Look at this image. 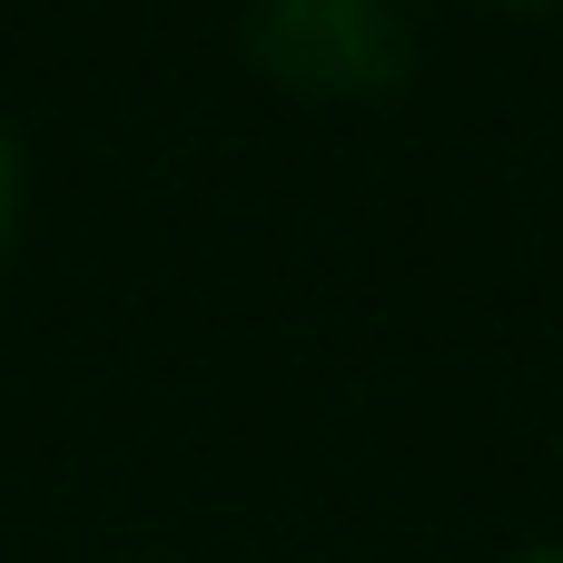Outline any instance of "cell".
I'll return each instance as SVG.
<instances>
[{
	"label": "cell",
	"instance_id": "cell-1",
	"mask_svg": "<svg viewBox=\"0 0 563 563\" xmlns=\"http://www.w3.org/2000/svg\"><path fill=\"white\" fill-rule=\"evenodd\" d=\"M247 49L297 89H386L406 69V20L386 0H257Z\"/></svg>",
	"mask_w": 563,
	"mask_h": 563
},
{
	"label": "cell",
	"instance_id": "cell-2",
	"mask_svg": "<svg viewBox=\"0 0 563 563\" xmlns=\"http://www.w3.org/2000/svg\"><path fill=\"white\" fill-rule=\"evenodd\" d=\"M0 238H10V129H0Z\"/></svg>",
	"mask_w": 563,
	"mask_h": 563
},
{
	"label": "cell",
	"instance_id": "cell-3",
	"mask_svg": "<svg viewBox=\"0 0 563 563\" xmlns=\"http://www.w3.org/2000/svg\"><path fill=\"white\" fill-rule=\"evenodd\" d=\"M525 563H563V544H554V554H525Z\"/></svg>",
	"mask_w": 563,
	"mask_h": 563
}]
</instances>
